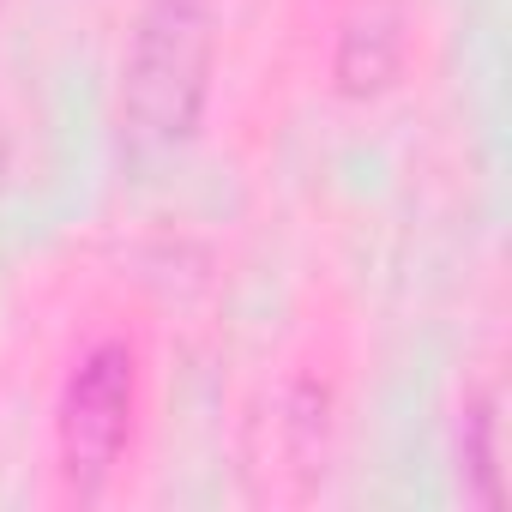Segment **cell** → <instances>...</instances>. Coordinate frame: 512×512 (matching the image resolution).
<instances>
[{"label":"cell","mask_w":512,"mask_h":512,"mask_svg":"<svg viewBox=\"0 0 512 512\" xmlns=\"http://www.w3.org/2000/svg\"><path fill=\"white\" fill-rule=\"evenodd\" d=\"M133 404H139V368L127 344H97L67 392H61V416H55V440H61V470L73 488H97L133 434Z\"/></svg>","instance_id":"7a4b0ae2"},{"label":"cell","mask_w":512,"mask_h":512,"mask_svg":"<svg viewBox=\"0 0 512 512\" xmlns=\"http://www.w3.org/2000/svg\"><path fill=\"white\" fill-rule=\"evenodd\" d=\"M217 25L205 0H151L139 13L127 67H121V139L133 157L175 151L211 91Z\"/></svg>","instance_id":"6da1fadb"}]
</instances>
